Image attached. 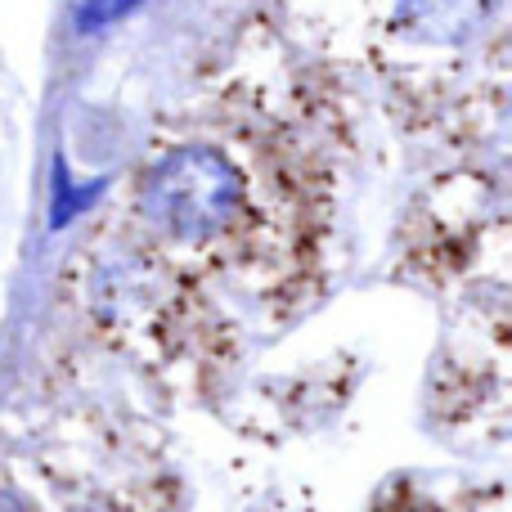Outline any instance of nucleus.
Masks as SVG:
<instances>
[{"label":"nucleus","mask_w":512,"mask_h":512,"mask_svg":"<svg viewBox=\"0 0 512 512\" xmlns=\"http://www.w3.org/2000/svg\"><path fill=\"white\" fill-rule=\"evenodd\" d=\"M0 512H23V504H18L14 495H5V490H0Z\"/></svg>","instance_id":"20e7f679"},{"label":"nucleus","mask_w":512,"mask_h":512,"mask_svg":"<svg viewBox=\"0 0 512 512\" xmlns=\"http://www.w3.org/2000/svg\"><path fill=\"white\" fill-rule=\"evenodd\" d=\"M95 194H99V185H90V189H72V180L63 176V167H59V176H54V225H63L68 216H77Z\"/></svg>","instance_id":"7ed1b4c3"},{"label":"nucleus","mask_w":512,"mask_h":512,"mask_svg":"<svg viewBox=\"0 0 512 512\" xmlns=\"http://www.w3.org/2000/svg\"><path fill=\"white\" fill-rule=\"evenodd\" d=\"M140 203L149 221H158L167 234L185 243H203L221 234L234 221L243 203V180L225 153L207 144L176 149L144 176Z\"/></svg>","instance_id":"f257e3e1"},{"label":"nucleus","mask_w":512,"mask_h":512,"mask_svg":"<svg viewBox=\"0 0 512 512\" xmlns=\"http://www.w3.org/2000/svg\"><path fill=\"white\" fill-rule=\"evenodd\" d=\"M140 5V0H81L77 5V27L81 32H95V27L113 23V18L131 14V9Z\"/></svg>","instance_id":"f03ea898"}]
</instances>
